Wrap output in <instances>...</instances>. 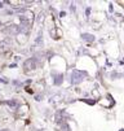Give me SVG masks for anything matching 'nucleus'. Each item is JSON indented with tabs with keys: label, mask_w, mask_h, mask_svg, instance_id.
Here are the masks:
<instances>
[{
	"label": "nucleus",
	"mask_w": 124,
	"mask_h": 131,
	"mask_svg": "<svg viewBox=\"0 0 124 131\" xmlns=\"http://www.w3.org/2000/svg\"><path fill=\"white\" fill-rule=\"evenodd\" d=\"M36 131H43V130H36Z\"/></svg>",
	"instance_id": "obj_22"
},
{
	"label": "nucleus",
	"mask_w": 124,
	"mask_h": 131,
	"mask_svg": "<svg viewBox=\"0 0 124 131\" xmlns=\"http://www.w3.org/2000/svg\"><path fill=\"white\" fill-rule=\"evenodd\" d=\"M4 4H5L4 2H0V8H3V7H4Z\"/></svg>",
	"instance_id": "obj_18"
},
{
	"label": "nucleus",
	"mask_w": 124,
	"mask_h": 131,
	"mask_svg": "<svg viewBox=\"0 0 124 131\" xmlns=\"http://www.w3.org/2000/svg\"><path fill=\"white\" fill-rule=\"evenodd\" d=\"M9 68H10V69H14V68H17V64H10Z\"/></svg>",
	"instance_id": "obj_16"
},
{
	"label": "nucleus",
	"mask_w": 124,
	"mask_h": 131,
	"mask_svg": "<svg viewBox=\"0 0 124 131\" xmlns=\"http://www.w3.org/2000/svg\"><path fill=\"white\" fill-rule=\"evenodd\" d=\"M80 101H83V103H85V104H88V105H94V104L97 103V100H94V99H92V97H89V99L83 97V99H80Z\"/></svg>",
	"instance_id": "obj_8"
},
{
	"label": "nucleus",
	"mask_w": 124,
	"mask_h": 131,
	"mask_svg": "<svg viewBox=\"0 0 124 131\" xmlns=\"http://www.w3.org/2000/svg\"><path fill=\"white\" fill-rule=\"evenodd\" d=\"M109 12H110V13H114V4H113V3L109 4Z\"/></svg>",
	"instance_id": "obj_12"
},
{
	"label": "nucleus",
	"mask_w": 124,
	"mask_h": 131,
	"mask_svg": "<svg viewBox=\"0 0 124 131\" xmlns=\"http://www.w3.org/2000/svg\"><path fill=\"white\" fill-rule=\"evenodd\" d=\"M36 59L35 57H32V59H27L25 62H23V66H25V70H32V69H35L36 68Z\"/></svg>",
	"instance_id": "obj_3"
},
{
	"label": "nucleus",
	"mask_w": 124,
	"mask_h": 131,
	"mask_svg": "<svg viewBox=\"0 0 124 131\" xmlns=\"http://www.w3.org/2000/svg\"><path fill=\"white\" fill-rule=\"evenodd\" d=\"M87 77H88V71L80 70V69H74L71 75H70V82H71V84H74V86H78L83 81H85Z\"/></svg>",
	"instance_id": "obj_1"
},
{
	"label": "nucleus",
	"mask_w": 124,
	"mask_h": 131,
	"mask_svg": "<svg viewBox=\"0 0 124 131\" xmlns=\"http://www.w3.org/2000/svg\"><path fill=\"white\" fill-rule=\"evenodd\" d=\"M42 43H43V36H42V32H40L38 39H36V44H42Z\"/></svg>",
	"instance_id": "obj_10"
},
{
	"label": "nucleus",
	"mask_w": 124,
	"mask_h": 131,
	"mask_svg": "<svg viewBox=\"0 0 124 131\" xmlns=\"http://www.w3.org/2000/svg\"><path fill=\"white\" fill-rule=\"evenodd\" d=\"M123 61H124V59H123Z\"/></svg>",
	"instance_id": "obj_23"
},
{
	"label": "nucleus",
	"mask_w": 124,
	"mask_h": 131,
	"mask_svg": "<svg viewBox=\"0 0 124 131\" xmlns=\"http://www.w3.org/2000/svg\"><path fill=\"white\" fill-rule=\"evenodd\" d=\"M42 97H43L42 95H36V96H35V100H38V101H40V100H42Z\"/></svg>",
	"instance_id": "obj_13"
},
{
	"label": "nucleus",
	"mask_w": 124,
	"mask_h": 131,
	"mask_svg": "<svg viewBox=\"0 0 124 131\" xmlns=\"http://www.w3.org/2000/svg\"><path fill=\"white\" fill-rule=\"evenodd\" d=\"M63 82V74L62 73H58V74H54V79H53V83L56 86H61Z\"/></svg>",
	"instance_id": "obj_5"
},
{
	"label": "nucleus",
	"mask_w": 124,
	"mask_h": 131,
	"mask_svg": "<svg viewBox=\"0 0 124 131\" xmlns=\"http://www.w3.org/2000/svg\"><path fill=\"white\" fill-rule=\"evenodd\" d=\"M119 131H124V128H120V130H119Z\"/></svg>",
	"instance_id": "obj_19"
},
{
	"label": "nucleus",
	"mask_w": 124,
	"mask_h": 131,
	"mask_svg": "<svg viewBox=\"0 0 124 131\" xmlns=\"http://www.w3.org/2000/svg\"><path fill=\"white\" fill-rule=\"evenodd\" d=\"M7 82H8L7 79H0V83H7Z\"/></svg>",
	"instance_id": "obj_17"
},
{
	"label": "nucleus",
	"mask_w": 124,
	"mask_h": 131,
	"mask_svg": "<svg viewBox=\"0 0 124 131\" xmlns=\"http://www.w3.org/2000/svg\"><path fill=\"white\" fill-rule=\"evenodd\" d=\"M98 103H100V105H102V106H105V108H111V106L115 105V100L113 99L111 95H107L105 99L98 100Z\"/></svg>",
	"instance_id": "obj_2"
},
{
	"label": "nucleus",
	"mask_w": 124,
	"mask_h": 131,
	"mask_svg": "<svg viewBox=\"0 0 124 131\" xmlns=\"http://www.w3.org/2000/svg\"><path fill=\"white\" fill-rule=\"evenodd\" d=\"M91 12H92V8H91V7L85 8V16H87V18H89V16H91Z\"/></svg>",
	"instance_id": "obj_9"
},
{
	"label": "nucleus",
	"mask_w": 124,
	"mask_h": 131,
	"mask_svg": "<svg viewBox=\"0 0 124 131\" xmlns=\"http://www.w3.org/2000/svg\"><path fill=\"white\" fill-rule=\"evenodd\" d=\"M0 131H8V130H0Z\"/></svg>",
	"instance_id": "obj_20"
},
{
	"label": "nucleus",
	"mask_w": 124,
	"mask_h": 131,
	"mask_svg": "<svg viewBox=\"0 0 124 131\" xmlns=\"http://www.w3.org/2000/svg\"><path fill=\"white\" fill-rule=\"evenodd\" d=\"M65 16H66V12H63V10H62V12L60 13V17L62 18V17H65Z\"/></svg>",
	"instance_id": "obj_15"
},
{
	"label": "nucleus",
	"mask_w": 124,
	"mask_h": 131,
	"mask_svg": "<svg viewBox=\"0 0 124 131\" xmlns=\"http://www.w3.org/2000/svg\"><path fill=\"white\" fill-rule=\"evenodd\" d=\"M110 78H111V79H120V78H124V74H123V73H119V71H116V70H114V71L110 73Z\"/></svg>",
	"instance_id": "obj_6"
},
{
	"label": "nucleus",
	"mask_w": 124,
	"mask_h": 131,
	"mask_svg": "<svg viewBox=\"0 0 124 131\" xmlns=\"http://www.w3.org/2000/svg\"><path fill=\"white\" fill-rule=\"evenodd\" d=\"M13 84L17 86V87H21V86H22V82H20V81H13Z\"/></svg>",
	"instance_id": "obj_11"
},
{
	"label": "nucleus",
	"mask_w": 124,
	"mask_h": 131,
	"mask_svg": "<svg viewBox=\"0 0 124 131\" xmlns=\"http://www.w3.org/2000/svg\"><path fill=\"white\" fill-rule=\"evenodd\" d=\"M4 104H5V105H9V106H12V108H16L17 105H18V101H17L16 99H12V100H5Z\"/></svg>",
	"instance_id": "obj_7"
},
{
	"label": "nucleus",
	"mask_w": 124,
	"mask_h": 131,
	"mask_svg": "<svg viewBox=\"0 0 124 131\" xmlns=\"http://www.w3.org/2000/svg\"><path fill=\"white\" fill-rule=\"evenodd\" d=\"M81 40H84L88 44H92V43L96 42V36L93 34H89V32H83L81 34Z\"/></svg>",
	"instance_id": "obj_4"
},
{
	"label": "nucleus",
	"mask_w": 124,
	"mask_h": 131,
	"mask_svg": "<svg viewBox=\"0 0 124 131\" xmlns=\"http://www.w3.org/2000/svg\"><path fill=\"white\" fill-rule=\"evenodd\" d=\"M70 9H71V12H75V9H76V8H75V5L73 4V5H70Z\"/></svg>",
	"instance_id": "obj_14"
},
{
	"label": "nucleus",
	"mask_w": 124,
	"mask_h": 131,
	"mask_svg": "<svg viewBox=\"0 0 124 131\" xmlns=\"http://www.w3.org/2000/svg\"><path fill=\"white\" fill-rule=\"evenodd\" d=\"M2 25H3V24H2V21H0V26H2Z\"/></svg>",
	"instance_id": "obj_21"
}]
</instances>
